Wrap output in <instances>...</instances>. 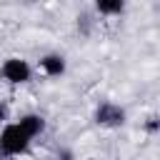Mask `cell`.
Segmentation results:
<instances>
[{
	"mask_svg": "<svg viewBox=\"0 0 160 160\" xmlns=\"http://www.w3.org/2000/svg\"><path fill=\"white\" fill-rule=\"evenodd\" d=\"M38 68H40L42 75H48V78H60V75L65 72L68 62H65V58H62L60 52H45V55L38 60Z\"/></svg>",
	"mask_w": 160,
	"mask_h": 160,
	"instance_id": "4",
	"label": "cell"
},
{
	"mask_svg": "<svg viewBox=\"0 0 160 160\" xmlns=\"http://www.w3.org/2000/svg\"><path fill=\"white\" fill-rule=\"evenodd\" d=\"M125 118H128L125 108L112 100H102L95 108V122L102 128H120V125H125Z\"/></svg>",
	"mask_w": 160,
	"mask_h": 160,
	"instance_id": "3",
	"label": "cell"
},
{
	"mask_svg": "<svg viewBox=\"0 0 160 160\" xmlns=\"http://www.w3.org/2000/svg\"><path fill=\"white\" fill-rule=\"evenodd\" d=\"M30 138L20 130L18 122H5L0 130V152L5 158H15V155H25L30 150Z\"/></svg>",
	"mask_w": 160,
	"mask_h": 160,
	"instance_id": "1",
	"label": "cell"
},
{
	"mask_svg": "<svg viewBox=\"0 0 160 160\" xmlns=\"http://www.w3.org/2000/svg\"><path fill=\"white\" fill-rule=\"evenodd\" d=\"M8 115H10V110H8V105L0 100V125H5V122H8Z\"/></svg>",
	"mask_w": 160,
	"mask_h": 160,
	"instance_id": "8",
	"label": "cell"
},
{
	"mask_svg": "<svg viewBox=\"0 0 160 160\" xmlns=\"http://www.w3.org/2000/svg\"><path fill=\"white\" fill-rule=\"evenodd\" d=\"M15 122L20 125V130H22L30 140H35V138L45 130V118H42V115H38V112H25V115H20Z\"/></svg>",
	"mask_w": 160,
	"mask_h": 160,
	"instance_id": "5",
	"label": "cell"
},
{
	"mask_svg": "<svg viewBox=\"0 0 160 160\" xmlns=\"http://www.w3.org/2000/svg\"><path fill=\"white\" fill-rule=\"evenodd\" d=\"M70 158H72V155H70L68 150H62V152H58V160H70Z\"/></svg>",
	"mask_w": 160,
	"mask_h": 160,
	"instance_id": "9",
	"label": "cell"
},
{
	"mask_svg": "<svg viewBox=\"0 0 160 160\" xmlns=\"http://www.w3.org/2000/svg\"><path fill=\"white\" fill-rule=\"evenodd\" d=\"M0 78L10 85H25L32 80V65L25 60V58H5L2 65H0Z\"/></svg>",
	"mask_w": 160,
	"mask_h": 160,
	"instance_id": "2",
	"label": "cell"
},
{
	"mask_svg": "<svg viewBox=\"0 0 160 160\" xmlns=\"http://www.w3.org/2000/svg\"><path fill=\"white\" fill-rule=\"evenodd\" d=\"M95 10L100 12V15H122L125 12V2L122 0H98L95 2Z\"/></svg>",
	"mask_w": 160,
	"mask_h": 160,
	"instance_id": "6",
	"label": "cell"
},
{
	"mask_svg": "<svg viewBox=\"0 0 160 160\" xmlns=\"http://www.w3.org/2000/svg\"><path fill=\"white\" fill-rule=\"evenodd\" d=\"M145 130H148L150 135H155V132H158V118H148V122H145Z\"/></svg>",
	"mask_w": 160,
	"mask_h": 160,
	"instance_id": "7",
	"label": "cell"
}]
</instances>
